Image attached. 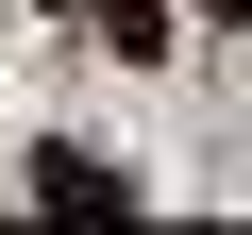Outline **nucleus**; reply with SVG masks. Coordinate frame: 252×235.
<instances>
[{"mask_svg": "<svg viewBox=\"0 0 252 235\" xmlns=\"http://www.w3.org/2000/svg\"><path fill=\"white\" fill-rule=\"evenodd\" d=\"M34 202H51V218H118V202H135V185H118L101 151H51V168H34Z\"/></svg>", "mask_w": 252, "mask_h": 235, "instance_id": "obj_1", "label": "nucleus"}, {"mask_svg": "<svg viewBox=\"0 0 252 235\" xmlns=\"http://www.w3.org/2000/svg\"><path fill=\"white\" fill-rule=\"evenodd\" d=\"M101 51H135V67H152V51H168V0H101Z\"/></svg>", "mask_w": 252, "mask_h": 235, "instance_id": "obj_2", "label": "nucleus"}, {"mask_svg": "<svg viewBox=\"0 0 252 235\" xmlns=\"http://www.w3.org/2000/svg\"><path fill=\"white\" fill-rule=\"evenodd\" d=\"M202 17H252V0H202Z\"/></svg>", "mask_w": 252, "mask_h": 235, "instance_id": "obj_3", "label": "nucleus"}]
</instances>
